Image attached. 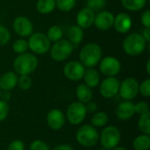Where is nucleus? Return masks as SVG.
Returning <instances> with one entry per match:
<instances>
[{
	"instance_id": "nucleus-41",
	"label": "nucleus",
	"mask_w": 150,
	"mask_h": 150,
	"mask_svg": "<svg viewBox=\"0 0 150 150\" xmlns=\"http://www.w3.org/2000/svg\"><path fill=\"white\" fill-rule=\"evenodd\" d=\"M53 150H75L70 145L68 144H59L56 147H54Z\"/></svg>"
},
{
	"instance_id": "nucleus-5",
	"label": "nucleus",
	"mask_w": 150,
	"mask_h": 150,
	"mask_svg": "<svg viewBox=\"0 0 150 150\" xmlns=\"http://www.w3.org/2000/svg\"><path fill=\"white\" fill-rule=\"evenodd\" d=\"M121 140V134L118 127L114 126H109L102 130L99 135V141L104 149L108 150L116 148Z\"/></svg>"
},
{
	"instance_id": "nucleus-46",
	"label": "nucleus",
	"mask_w": 150,
	"mask_h": 150,
	"mask_svg": "<svg viewBox=\"0 0 150 150\" xmlns=\"http://www.w3.org/2000/svg\"><path fill=\"white\" fill-rule=\"evenodd\" d=\"M98 150H108V149H104V148H103V149H98Z\"/></svg>"
},
{
	"instance_id": "nucleus-24",
	"label": "nucleus",
	"mask_w": 150,
	"mask_h": 150,
	"mask_svg": "<svg viewBox=\"0 0 150 150\" xmlns=\"http://www.w3.org/2000/svg\"><path fill=\"white\" fill-rule=\"evenodd\" d=\"M134 150H149L150 149L149 134H141L133 142Z\"/></svg>"
},
{
	"instance_id": "nucleus-40",
	"label": "nucleus",
	"mask_w": 150,
	"mask_h": 150,
	"mask_svg": "<svg viewBox=\"0 0 150 150\" xmlns=\"http://www.w3.org/2000/svg\"><path fill=\"white\" fill-rule=\"evenodd\" d=\"M85 107H86L87 112L93 113V112H95L97 111V109H98V105H97L95 102L90 101V102H88L87 104H85Z\"/></svg>"
},
{
	"instance_id": "nucleus-4",
	"label": "nucleus",
	"mask_w": 150,
	"mask_h": 150,
	"mask_svg": "<svg viewBox=\"0 0 150 150\" xmlns=\"http://www.w3.org/2000/svg\"><path fill=\"white\" fill-rule=\"evenodd\" d=\"M76 142L84 148H91L98 144L99 141V134L91 125H83L79 127L76 134Z\"/></svg>"
},
{
	"instance_id": "nucleus-26",
	"label": "nucleus",
	"mask_w": 150,
	"mask_h": 150,
	"mask_svg": "<svg viewBox=\"0 0 150 150\" xmlns=\"http://www.w3.org/2000/svg\"><path fill=\"white\" fill-rule=\"evenodd\" d=\"M109 120L108 115L105 112H98L94 113L91 118V126L96 127H102L107 124Z\"/></svg>"
},
{
	"instance_id": "nucleus-20",
	"label": "nucleus",
	"mask_w": 150,
	"mask_h": 150,
	"mask_svg": "<svg viewBox=\"0 0 150 150\" xmlns=\"http://www.w3.org/2000/svg\"><path fill=\"white\" fill-rule=\"evenodd\" d=\"M83 78L84 81V84H86L90 88H95L100 83V75L98 70L92 68L85 69Z\"/></svg>"
},
{
	"instance_id": "nucleus-9",
	"label": "nucleus",
	"mask_w": 150,
	"mask_h": 150,
	"mask_svg": "<svg viewBox=\"0 0 150 150\" xmlns=\"http://www.w3.org/2000/svg\"><path fill=\"white\" fill-rule=\"evenodd\" d=\"M119 92L124 100H133L139 93V83L134 77H127L120 84Z\"/></svg>"
},
{
	"instance_id": "nucleus-19",
	"label": "nucleus",
	"mask_w": 150,
	"mask_h": 150,
	"mask_svg": "<svg viewBox=\"0 0 150 150\" xmlns=\"http://www.w3.org/2000/svg\"><path fill=\"white\" fill-rule=\"evenodd\" d=\"M18 83V76L15 72L8 71L0 76V88L2 91L13 90Z\"/></svg>"
},
{
	"instance_id": "nucleus-1",
	"label": "nucleus",
	"mask_w": 150,
	"mask_h": 150,
	"mask_svg": "<svg viewBox=\"0 0 150 150\" xmlns=\"http://www.w3.org/2000/svg\"><path fill=\"white\" fill-rule=\"evenodd\" d=\"M38 67L37 57L31 53H24L18 54L13 62V69L17 74L30 75Z\"/></svg>"
},
{
	"instance_id": "nucleus-16",
	"label": "nucleus",
	"mask_w": 150,
	"mask_h": 150,
	"mask_svg": "<svg viewBox=\"0 0 150 150\" xmlns=\"http://www.w3.org/2000/svg\"><path fill=\"white\" fill-rule=\"evenodd\" d=\"M95 15V12L88 7L81 9L76 15L77 25L83 29L90 28L94 23Z\"/></svg>"
},
{
	"instance_id": "nucleus-38",
	"label": "nucleus",
	"mask_w": 150,
	"mask_h": 150,
	"mask_svg": "<svg viewBox=\"0 0 150 150\" xmlns=\"http://www.w3.org/2000/svg\"><path fill=\"white\" fill-rule=\"evenodd\" d=\"M7 150H25V144L20 140H15L9 144Z\"/></svg>"
},
{
	"instance_id": "nucleus-27",
	"label": "nucleus",
	"mask_w": 150,
	"mask_h": 150,
	"mask_svg": "<svg viewBox=\"0 0 150 150\" xmlns=\"http://www.w3.org/2000/svg\"><path fill=\"white\" fill-rule=\"evenodd\" d=\"M46 35L50 42H56L62 40L63 32L59 25H52L48 28Z\"/></svg>"
},
{
	"instance_id": "nucleus-22",
	"label": "nucleus",
	"mask_w": 150,
	"mask_h": 150,
	"mask_svg": "<svg viewBox=\"0 0 150 150\" xmlns=\"http://www.w3.org/2000/svg\"><path fill=\"white\" fill-rule=\"evenodd\" d=\"M69 41L74 46V45H78L82 42L83 39V30L80 26L73 25L69 28Z\"/></svg>"
},
{
	"instance_id": "nucleus-21",
	"label": "nucleus",
	"mask_w": 150,
	"mask_h": 150,
	"mask_svg": "<svg viewBox=\"0 0 150 150\" xmlns=\"http://www.w3.org/2000/svg\"><path fill=\"white\" fill-rule=\"evenodd\" d=\"M76 94L79 102L83 104H87L88 102L91 101L93 98V92L91 91V88H90L84 83L79 84L77 86Z\"/></svg>"
},
{
	"instance_id": "nucleus-32",
	"label": "nucleus",
	"mask_w": 150,
	"mask_h": 150,
	"mask_svg": "<svg viewBox=\"0 0 150 150\" xmlns=\"http://www.w3.org/2000/svg\"><path fill=\"white\" fill-rule=\"evenodd\" d=\"M106 4V0H87V7L95 11H102Z\"/></svg>"
},
{
	"instance_id": "nucleus-2",
	"label": "nucleus",
	"mask_w": 150,
	"mask_h": 150,
	"mask_svg": "<svg viewBox=\"0 0 150 150\" xmlns=\"http://www.w3.org/2000/svg\"><path fill=\"white\" fill-rule=\"evenodd\" d=\"M102 57L101 47L95 43H88L80 51V62L87 68H93L99 63Z\"/></svg>"
},
{
	"instance_id": "nucleus-12",
	"label": "nucleus",
	"mask_w": 150,
	"mask_h": 150,
	"mask_svg": "<svg viewBox=\"0 0 150 150\" xmlns=\"http://www.w3.org/2000/svg\"><path fill=\"white\" fill-rule=\"evenodd\" d=\"M85 72V67L77 61H71L68 62L63 68L64 76L71 81H79L83 79Z\"/></svg>"
},
{
	"instance_id": "nucleus-13",
	"label": "nucleus",
	"mask_w": 150,
	"mask_h": 150,
	"mask_svg": "<svg viewBox=\"0 0 150 150\" xmlns=\"http://www.w3.org/2000/svg\"><path fill=\"white\" fill-rule=\"evenodd\" d=\"M14 32L20 37H28L33 33V25L31 20L24 16L17 17L13 21Z\"/></svg>"
},
{
	"instance_id": "nucleus-7",
	"label": "nucleus",
	"mask_w": 150,
	"mask_h": 150,
	"mask_svg": "<svg viewBox=\"0 0 150 150\" xmlns=\"http://www.w3.org/2000/svg\"><path fill=\"white\" fill-rule=\"evenodd\" d=\"M73 49V45L68 40H60L50 48V55L55 62H63L71 55Z\"/></svg>"
},
{
	"instance_id": "nucleus-30",
	"label": "nucleus",
	"mask_w": 150,
	"mask_h": 150,
	"mask_svg": "<svg viewBox=\"0 0 150 150\" xmlns=\"http://www.w3.org/2000/svg\"><path fill=\"white\" fill-rule=\"evenodd\" d=\"M12 49L16 54H24L26 53V51L29 49L28 47V43L24 39H18L16 40L13 44H12Z\"/></svg>"
},
{
	"instance_id": "nucleus-35",
	"label": "nucleus",
	"mask_w": 150,
	"mask_h": 150,
	"mask_svg": "<svg viewBox=\"0 0 150 150\" xmlns=\"http://www.w3.org/2000/svg\"><path fill=\"white\" fill-rule=\"evenodd\" d=\"M10 106L6 101L0 100V122L4 121L9 115Z\"/></svg>"
},
{
	"instance_id": "nucleus-33",
	"label": "nucleus",
	"mask_w": 150,
	"mask_h": 150,
	"mask_svg": "<svg viewBox=\"0 0 150 150\" xmlns=\"http://www.w3.org/2000/svg\"><path fill=\"white\" fill-rule=\"evenodd\" d=\"M11 40L10 31L4 25H0V47L8 44Z\"/></svg>"
},
{
	"instance_id": "nucleus-10",
	"label": "nucleus",
	"mask_w": 150,
	"mask_h": 150,
	"mask_svg": "<svg viewBox=\"0 0 150 150\" xmlns=\"http://www.w3.org/2000/svg\"><path fill=\"white\" fill-rule=\"evenodd\" d=\"M121 69V64L120 61L112 56H107L100 60L99 62V69L101 73L109 77L117 76Z\"/></svg>"
},
{
	"instance_id": "nucleus-8",
	"label": "nucleus",
	"mask_w": 150,
	"mask_h": 150,
	"mask_svg": "<svg viewBox=\"0 0 150 150\" xmlns=\"http://www.w3.org/2000/svg\"><path fill=\"white\" fill-rule=\"evenodd\" d=\"M87 111L85 104L81 102H73L70 104L67 109V120L68 121L74 126L81 124L86 118Z\"/></svg>"
},
{
	"instance_id": "nucleus-18",
	"label": "nucleus",
	"mask_w": 150,
	"mask_h": 150,
	"mask_svg": "<svg viewBox=\"0 0 150 150\" xmlns=\"http://www.w3.org/2000/svg\"><path fill=\"white\" fill-rule=\"evenodd\" d=\"M133 22L131 17L126 12H120L114 17L113 26L115 30L120 33H127L132 27Z\"/></svg>"
},
{
	"instance_id": "nucleus-42",
	"label": "nucleus",
	"mask_w": 150,
	"mask_h": 150,
	"mask_svg": "<svg viewBox=\"0 0 150 150\" xmlns=\"http://www.w3.org/2000/svg\"><path fill=\"white\" fill-rule=\"evenodd\" d=\"M142 37L144 38V40H146V42H149L150 41V28L149 27H145V29L142 32Z\"/></svg>"
},
{
	"instance_id": "nucleus-44",
	"label": "nucleus",
	"mask_w": 150,
	"mask_h": 150,
	"mask_svg": "<svg viewBox=\"0 0 150 150\" xmlns=\"http://www.w3.org/2000/svg\"><path fill=\"white\" fill-rule=\"evenodd\" d=\"M146 68H147V73H148V75L149 76L150 75V60H149V61L147 62V66H146Z\"/></svg>"
},
{
	"instance_id": "nucleus-23",
	"label": "nucleus",
	"mask_w": 150,
	"mask_h": 150,
	"mask_svg": "<svg viewBox=\"0 0 150 150\" xmlns=\"http://www.w3.org/2000/svg\"><path fill=\"white\" fill-rule=\"evenodd\" d=\"M55 7V0H38L36 3V10L40 14H49Z\"/></svg>"
},
{
	"instance_id": "nucleus-43",
	"label": "nucleus",
	"mask_w": 150,
	"mask_h": 150,
	"mask_svg": "<svg viewBox=\"0 0 150 150\" xmlns=\"http://www.w3.org/2000/svg\"><path fill=\"white\" fill-rule=\"evenodd\" d=\"M1 98H3L2 100L7 102V101L11 98V93H10V91H2Z\"/></svg>"
},
{
	"instance_id": "nucleus-25",
	"label": "nucleus",
	"mask_w": 150,
	"mask_h": 150,
	"mask_svg": "<svg viewBox=\"0 0 150 150\" xmlns=\"http://www.w3.org/2000/svg\"><path fill=\"white\" fill-rule=\"evenodd\" d=\"M147 0H121L123 7L131 11H138L142 10L146 5Z\"/></svg>"
},
{
	"instance_id": "nucleus-11",
	"label": "nucleus",
	"mask_w": 150,
	"mask_h": 150,
	"mask_svg": "<svg viewBox=\"0 0 150 150\" xmlns=\"http://www.w3.org/2000/svg\"><path fill=\"white\" fill-rule=\"evenodd\" d=\"M120 82L115 76L106 77L100 84L99 92L105 98H111L119 93Z\"/></svg>"
},
{
	"instance_id": "nucleus-37",
	"label": "nucleus",
	"mask_w": 150,
	"mask_h": 150,
	"mask_svg": "<svg viewBox=\"0 0 150 150\" xmlns=\"http://www.w3.org/2000/svg\"><path fill=\"white\" fill-rule=\"evenodd\" d=\"M134 112L140 115L147 113L149 112V104L143 101L138 102L137 104H134Z\"/></svg>"
},
{
	"instance_id": "nucleus-29",
	"label": "nucleus",
	"mask_w": 150,
	"mask_h": 150,
	"mask_svg": "<svg viewBox=\"0 0 150 150\" xmlns=\"http://www.w3.org/2000/svg\"><path fill=\"white\" fill-rule=\"evenodd\" d=\"M76 4V0H55V6L62 11H71Z\"/></svg>"
},
{
	"instance_id": "nucleus-15",
	"label": "nucleus",
	"mask_w": 150,
	"mask_h": 150,
	"mask_svg": "<svg viewBox=\"0 0 150 150\" xmlns=\"http://www.w3.org/2000/svg\"><path fill=\"white\" fill-rule=\"evenodd\" d=\"M66 118L64 113L59 109H52L47 115V123L53 130H60L65 125Z\"/></svg>"
},
{
	"instance_id": "nucleus-34",
	"label": "nucleus",
	"mask_w": 150,
	"mask_h": 150,
	"mask_svg": "<svg viewBox=\"0 0 150 150\" xmlns=\"http://www.w3.org/2000/svg\"><path fill=\"white\" fill-rule=\"evenodd\" d=\"M139 92L146 98L150 96V79L148 78L144 80L141 84H139Z\"/></svg>"
},
{
	"instance_id": "nucleus-14",
	"label": "nucleus",
	"mask_w": 150,
	"mask_h": 150,
	"mask_svg": "<svg viewBox=\"0 0 150 150\" xmlns=\"http://www.w3.org/2000/svg\"><path fill=\"white\" fill-rule=\"evenodd\" d=\"M113 22H114V16L111 11H101L97 15H95L93 24L98 30L106 31L113 26Z\"/></svg>"
},
{
	"instance_id": "nucleus-28",
	"label": "nucleus",
	"mask_w": 150,
	"mask_h": 150,
	"mask_svg": "<svg viewBox=\"0 0 150 150\" xmlns=\"http://www.w3.org/2000/svg\"><path fill=\"white\" fill-rule=\"evenodd\" d=\"M138 127L145 134H150V112L142 114L138 121Z\"/></svg>"
},
{
	"instance_id": "nucleus-39",
	"label": "nucleus",
	"mask_w": 150,
	"mask_h": 150,
	"mask_svg": "<svg viewBox=\"0 0 150 150\" xmlns=\"http://www.w3.org/2000/svg\"><path fill=\"white\" fill-rule=\"evenodd\" d=\"M141 21L142 24L145 26V27H150V11L147 10L145 11L141 17Z\"/></svg>"
},
{
	"instance_id": "nucleus-31",
	"label": "nucleus",
	"mask_w": 150,
	"mask_h": 150,
	"mask_svg": "<svg viewBox=\"0 0 150 150\" xmlns=\"http://www.w3.org/2000/svg\"><path fill=\"white\" fill-rule=\"evenodd\" d=\"M17 84L21 90L27 91L32 86V78L29 76V75H22L19 77H18Z\"/></svg>"
},
{
	"instance_id": "nucleus-3",
	"label": "nucleus",
	"mask_w": 150,
	"mask_h": 150,
	"mask_svg": "<svg viewBox=\"0 0 150 150\" xmlns=\"http://www.w3.org/2000/svg\"><path fill=\"white\" fill-rule=\"evenodd\" d=\"M146 40L141 33H133L127 35L123 41V49L128 55L137 56L143 53L146 48Z\"/></svg>"
},
{
	"instance_id": "nucleus-17",
	"label": "nucleus",
	"mask_w": 150,
	"mask_h": 150,
	"mask_svg": "<svg viewBox=\"0 0 150 150\" xmlns=\"http://www.w3.org/2000/svg\"><path fill=\"white\" fill-rule=\"evenodd\" d=\"M134 113V104L130 100H125L120 103L115 110V115L120 120H127L131 119Z\"/></svg>"
},
{
	"instance_id": "nucleus-45",
	"label": "nucleus",
	"mask_w": 150,
	"mask_h": 150,
	"mask_svg": "<svg viewBox=\"0 0 150 150\" xmlns=\"http://www.w3.org/2000/svg\"><path fill=\"white\" fill-rule=\"evenodd\" d=\"M111 150H127V149H125V148H123V147H116V148H114V149H112Z\"/></svg>"
},
{
	"instance_id": "nucleus-47",
	"label": "nucleus",
	"mask_w": 150,
	"mask_h": 150,
	"mask_svg": "<svg viewBox=\"0 0 150 150\" xmlns=\"http://www.w3.org/2000/svg\"><path fill=\"white\" fill-rule=\"evenodd\" d=\"M1 95H2V90H1V88H0V98H1Z\"/></svg>"
},
{
	"instance_id": "nucleus-6",
	"label": "nucleus",
	"mask_w": 150,
	"mask_h": 150,
	"mask_svg": "<svg viewBox=\"0 0 150 150\" xmlns=\"http://www.w3.org/2000/svg\"><path fill=\"white\" fill-rule=\"evenodd\" d=\"M27 43L29 49L37 54H44L51 48V42L43 33H32Z\"/></svg>"
},
{
	"instance_id": "nucleus-36",
	"label": "nucleus",
	"mask_w": 150,
	"mask_h": 150,
	"mask_svg": "<svg viewBox=\"0 0 150 150\" xmlns=\"http://www.w3.org/2000/svg\"><path fill=\"white\" fill-rule=\"evenodd\" d=\"M30 150H50L48 145L41 141V140H35L30 144Z\"/></svg>"
}]
</instances>
